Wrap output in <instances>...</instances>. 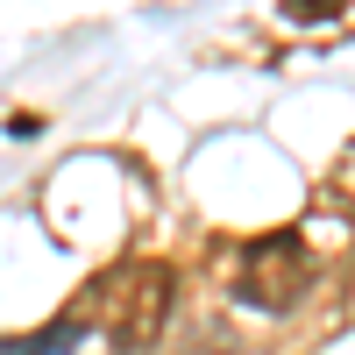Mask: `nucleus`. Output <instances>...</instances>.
<instances>
[{"instance_id": "obj_1", "label": "nucleus", "mask_w": 355, "mask_h": 355, "mask_svg": "<svg viewBox=\"0 0 355 355\" xmlns=\"http://www.w3.org/2000/svg\"><path fill=\"white\" fill-rule=\"evenodd\" d=\"M171 299H178V284H171V270H164V263H135V270H114V277H107V341L121 348V355L157 348L164 320H171Z\"/></svg>"}, {"instance_id": "obj_3", "label": "nucleus", "mask_w": 355, "mask_h": 355, "mask_svg": "<svg viewBox=\"0 0 355 355\" xmlns=\"http://www.w3.org/2000/svg\"><path fill=\"white\" fill-rule=\"evenodd\" d=\"M78 341H85V320H78V313H64V320H50L36 341H8L0 355H64V348H78Z\"/></svg>"}, {"instance_id": "obj_4", "label": "nucleus", "mask_w": 355, "mask_h": 355, "mask_svg": "<svg viewBox=\"0 0 355 355\" xmlns=\"http://www.w3.org/2000/svg\"><path fill=\"white\" fill-rule=\"evenodd\" d=\"M185 355H242V348H234V334L220 327V320H206V327L185 334Z\"/></svg>"}, {"instance_id": "obj_5", "label": "nucleus", "mask_w": 355, "mask_h": 355, "mask_svg": "<svg viewBox=\"0 0 355 355\" xmlns=\"http://www.w3.org/2000/svg\"><path fill=\"white\" fill-rule=\"evenodd\" d=\"M284 15H291V21H320V15H341V0H291Z\"/></svg>"}, {"instance_id": "obj_2", "label": "nucleus", "mask_w": 355, "mask_h": 355, "mask_svg": "<svg viewBox=\"0 0 355 355\" xmlns=\"http://www.w3.org/2000/svg\"><path fill=\"white\" fill-rule=\"evenodd\" d=\"M306 270H313L306 242L291 227H277V234H263V242L242 249V263H234V299L249 313H284V306H299Z\"/></svg>"}]
</instances>
